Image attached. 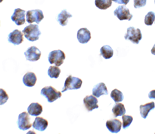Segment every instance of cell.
I'll return each mask as SVG.
<instances>
[{
    "label": "cell",
    "mask_w": 155,
    "mask_h": 134,
    "mask_svg": "<svg viewBox=\"0 0 155 134\" xmlns=\"http://www.w3.org/2000/svg\"><path fill=\"white\" fill-rule=\"evenodd\" d=\"M25 37L31 42L38 40L39 36L41 35V32L39 29L38 25H31L25 27L22 31Z\"/></svg>",
    "instance_id": "cell-1"
},
{
    "label": "cell",
    "mask_w": 155,
    "mask_h": 134,
    "mask_svg": "<svg viewBox=\"0 0 155 134\" xmlns=\"http://www.w3.org/2000/svg\"><path fill=\"white\" fill-rule=\"evenodd\" d=\"M41 95L46 97L48 102H52L62 96V93L53 86H45L41 91Z\"/></svg>",
    "instance_id": "cell-2"
},
{
    "label": "cell",
    "mask_w": 155,
    "mask_h": 134,
    "mask_svg": "<svg viewBox=\"0 0 155 134\" xmlns=\"http://www.w3.org/2000/svg\"><path fill=\"white\" fill-rule=\"evenodd\" d=\"M65 58V54L61 50L51 51L48 55V60L50 63L54 64L57 66H60L63 64L64 60Z\"/></svg>",
    "instance_id": "cell-3"
},
{
    "label": "cell",
    "mask_w": 155,
    "mask_h": 134,
    "mask_svg": "<svg viewBox=\"0 0 155 134\" xmlns=\"http://www.w3.org/2000/svg\"><path fill=\"white\" fill-rule=\"evenodd\" d=\"M125 39L130 41L133 44H138L142 38L141 31L139 28H136L134 27H129L127 28V32L125 35Z\"/></svg>",
    "instance_id": "cell-4"
},
{
    "label": "cell",
    "mask_w": 155,
    "mask_h": 134,
    "mask_svg": "<svg viewBox=\"0 0 155 134\" xmlns=\"http://www.w3.org/2000/svg\"><path fill=\"white\" fill-rule=\"evenodd\" d=\"M82 84V81L79 78L74 77L72 76H69L66 78L64 86L62 92H65L68 90H77L80 88Z\"/></svg>",
    "instance_id": "cell-5"
},
{
    "label": "cell",
    "mask_w": 155,
    "mask_h": 134,
    "mask_svg": "<svg viewBox=\"0 0 155 134\" xmlns=\"http://www.w3.org/2000/svg\"><path fill=\"white\" fill-rule=\"evenodd\" d=\"M44 18L42 11L40 9H35L28 11L27 12V21L28 23L35 22L37 25L41 22Z\"/></svg>",
    "instance_id": "cell-6"
},
{
    "label": "cell",
    "mask_w": 155,
    "mask_h": 134,
    "mask_svg": "<svg viewBox=\"0 0 155 134\" xmlns=\"http://www.w3.org/2000/svg\"><path fill=\"white\" fill-rule=\"evenodd\" d=\"M17 124L19 129L23 131L28 129L32 127V124L31 123L29 113L23 112L20 114L18 116Z\"/></svg>",
    "instance_id": "cell-7"
},
{
    "label": "cell",
    "mask_w": 155,
    "mask_h": 134,
    "mask_svg": "<svg viewBox=\"0 0 155 134\" xmlns=\"http://www.w3.org/2000/svg\"><path fill=\"white\" fill-rule=\"evenodd\" d=\"M114 14L120 20H128V21H130L133 17V15L131 14L128 8L124 5L119 6L117 7L114 12Z\"/></svg>",
    "instance_id": "cell-8"
},
{
    "label": "cell",
    "mask_w": 155,
    "mask_h": 134,
    "mask_svg": "<svg viewBox=\"0 0 155 134\" xmlns=\"http://www.w3.org/2000/svg\"><path fill=\"white\" fill-rule=\"evenodd\" d=\"M27 60L31 62H35L40 59L41 56V51L35 47L31 46L24 53Z\"/></svg>",
    "instance_id": "cell-9"
},
{
    "label": "cell",
    "mask_w": 155,
    "mask_h": 134,
    "mask_svg": "<svg viewBox=\"0 0 155 134\" xmlns=\"http://www.w3.org/2000/svg\"><path fill=\"white\" fill-rule=\"evenodd\" d=\"M25 11L20 8H17L15 9L14 12L11 17V19L12 21L15 22L16 25H21L25 22Z\"/></svg>",
    "instance_id": "cell-10"
},
{
    "label": "cell",
    "mask_w": 155,
    "mask_h": 134,
    "mask_svg": "<svg viewBox=\"0 0 155 134\" xmlns=\"http://www.w3.org/2000/svg\"><path fill=\"white\" fill-rule=\"evenodd\" d=\"M23 33L18 30H15L13 32L9 34L8 36V41L16 45H19L23 42Z\"/></svg>",
    "instance_id": "cell-11"
},
{
    "label": "cell",
    "mask_w": 155,
    "mask_h": 134,
    "mask_svg": "<svg viewBox=\"0 0 155 134\" xmlns=\"http://www.w3.org/2000/svg\"><path fill=\"white\" fill-rule=\"evenodd\" d=\"M83 102L86 109L89 112L99 108L98 105V101L96 97L93 95L87 96L83 99Z\"/></svg>",
    "instance_id": "cell-12"
},
{
    "label": "cell",
    "mask_w": 155,
    "mask_h": 134,
    "mask_svg": "<svg viewBox=\"0 0 155 134\" xmlns=\"http://www.w3.org/2000/svg\"><path fill=\"white\" fill-rule=\"evenodd\" d=\"M122 122L118 119L108 120L106 122V126L112 133H118L122 127Z\"/></svg>",
    "instance_id": "cell-13"
},
{
    "label": "cell",
    "mask_w": 155,
    "mask_h": 134,
    "mask_svg": "<svg viewBox=\"0 0 155 134\" xmlns=\"http://www.w3.org/2000/svg\"><path fill=\"white\" fill-rule=\"evenodd\" d=\"M77 39L81 44H87L91 39V32L87 28H81L78 31Z\"/></svg>",
    "instance_id": "cell-14"
},
{
    "label": "cell",
    "mask_w": 155,
    "mask_h": 134,
    "mask_svg": "<svg viewBox=\"0 0 155 134\" xmlns=\"http://www.w3.org/2000/svg\"><path fill=\"white\" fill-rule=\"evenodd\" d=\"M93 95L97 98L102 95H108V91L105 84L101 82L95 85L93 89Z\"/></svg>",
    "instance_id": "cell-15"
},
{
    "label": "cell",
    "mask_w": 155,
    "mask_h": 134,
    "mask_svg": "<svg viewBox=\"0 0 155 134\" xmlns=\"http://www.w3.org/2000/svg\"><path fill=\"white\" fill-rule=\"evenodd\" d=\"M48 122L47 120L42 117H36L33 124V127L37 131H42L46 130L48 127Z\"/></svg>",
    "instance_id": "cell-16"
},
{
    "label": "cell",
    "mask_w": 155,
    "mask_h": 134,
    "mask_svg": "<svg viewBox=\"0 0 155 134\" xmlns=\"http://www.w3.org/2000/svg\"><path fill=\"white\" fill-rule=\"evenodd\" d=\"M72 17V15L70 14V12H68L66 9H64L61 11V12L57 16L56 19L60 25L64 27L67 25L69 19L71 18Z\"/></svg>",
    "instance_id": "cell-17"
},
{
    "label": "cell",
    "mask_w": 155,
    "mask_h": 134,
    "mask_svg": "<svg viewBox=\"0 0 155 134\" xmlns=\"http://www.w3.org/2000/svg\"><path fill=\"white\" fill-rule=\"evenodd\" d=\"M22 80L25 85L28 87H32L36 83L37 77L34 72H28L23 76Z\"/></svg>",
    "instance_id": "cell-18"
},
{
    "label": "cell",
    "mask_w": 155,
    "mask_h": 134,
    "mask_svg": "<svg viewBox=\"0 0 155 134\" xmlns=\"http://www.w3.org/2000/svg\"><path fill=\"white\" fill-rule=\"evenodd\" d=\"M28 111L29 115L32 116H38L42 113V106L38 102H33L28 107Z\"/></svg>",
    "instance_id": "cell-19"
},
{
    "label": "cell",
    "mask_w": 155,
    "mask_h": 134,
    "mask_svg": "<svg viewBox=\"0 0 155 134\" xmlns=\"http://www.w3.org/2000/svg\"><path fill=\"white\" fill-rule=\"evenodd\" d=\"M155 108V103L153 102L147 103L146 104L142 105L140 106V111L141 116L144 119H146L150 110Z\"/></svg>",
    "instance_id": "cell-20"
},
{
    "label": "cell",
    "mask_w": 155,
    "mask_h": 134,
    "mask_svg": "<svg viewBox=\"0 0 155 134\" xmlns=\"http://www.w3.org/2000/svg\"><path fill=\"white\" fill-rule=\"evenodd\" d=\"M112 112H113L115 118L123 116L126 113L125 106L121 103L116 104L114 106H113Z\"/></svg>",
    "instance_id": "cell-21"
},
{
    "label": "cell",
    "mask_w": 155,
    "mask_h": 134,
    "mask_svg": "<svg viewBox=\"0 0 155 134\" xmlns=\"http://www.w3.org/2000/svg\"><path fill=\"white\" fill-rule=\"evenodd\" d=\"M101 55L105 59L111 58L113 55V49L108 45L104 46L101 49Z\"/></svg>",
    "instance_id": "cell-22"
},
{
    "label": "cell",
    "mask_w": 155,
    "mask_h": 134,
    "mask_svg": "<svg viewBox=\"0 0 155 134\" xmlns=\"http://www.w3.org/2000/svg\"><path fill=\"white\" fill-rule=\"evenodd\" d=\"M112 0H95V3L99 9L106 10L112 5Z\"/></svg>",
    "instance_id": "cell-23"
},
{
    "label": "cell",
    "mask_w": 155,
    "mask_h": 134,
    "mask_svg": "<svg viewBox=\"0 0 155 134\" xmlns=\"http://www.w3.org/2000/svg\"><path fill=\"white\" fill-rule=\"evenodd\" d=\"M61 71L57 66H51L48 69V74L51 78H58L59 77Z\"/></svg>",
    "instance_id": "cell-24"
},
{
    "label": "cell",
    "mask_w": 155,
    "mask_h": 134,
    "mask_svg": "<svg viewBox=\"0 0 155 134\" xmlns=\"http://www.w3.org/2000/svg\"><path fill=\"white\" fill-rule=\"evenodd\" d=\"M111 97L116 103L120 102L124 99L123 94L117 89H114L111 92Z\"/></svg>",
    "instance_id": "cell-25"
},
{
    "label": "cell",
    "mask_w": 155,
    "mask_h": 134,
    "mask_svg": "<svg viewBox=\"0 0 155 134\" xmlns=\"http://www.w3.org/2000/svg\"><path fill=\"white\" fill-rule=\"evenodd\" d=\"M155 20V12H150L145 17V24L147 25H152Z\"/></svg>",
    "instance_id": "cell-26"
},
{
    "label": "cell",
    "mask_w": 155,
    "mask_h": 134,
    "mask_svg": "<svg viewBox=\"0 0 155 134\" xmlns=\"http://www.w3.org/2000/svg\"><path fill=\"white\" fill-rule=\"evenodd\" d=\"M123 120V128L126 129L130 126L133 121V118L131 116L123 115L122 116Z\"/></svg>",
    "instance_id": "cell-27"
},
{
    "label": "cell",
    "mask_w": 155,
    "mask_h": 134,
    "mask_svg": "<svg viewBox=\"0 0 155 134\" xmlns=\"http://www.w3.org/2000/svg\"><path fill=\"white\" fill-rule=\"evenodd\" d=\"M9 99V96L5 90L1 89H0V105L4 104Z\"/></svg>",
    "instance_id": "cell-28"
},
{
    "label": "cell",
    "mask_w": 155,
    "mask_h": 134,
    "mask_svg": "<svg viewBox=\"0 0 155 134\" xmlns=\"http://www.w3.org/2000/svg\"><path fill=\"white\" fill-rule=\"evenodd\" d=\"M135 8H140L146 5V0H134Z\"/></svg>",
    "instance_id": "cell-29"
},
{
    "label": "cell",
    "mask_w": 155,
    "mask_h": 134,
    "mask_svg": "<svg viewBox=\"0 0 155 134\" xmlns=\"http://www.w3.org/2000/svg\"><path fill=\"white\" fill-rule=\"evenodd\" d=\"M113 2H115L116 3L120 4H124L127 5L128 3L130 0H112Z\"/></svg>",
    "instance_id": "cell-30"
},
{
    "label": "cell",
    "mask_w": 155,
    "mask_h": 134,
    "mask_svg": "<svg viewBox=\"0 0 155 134\" xmlns=\"http://www.w3.org/2000/svg\"><path fill=\"white\" fill-rule=\"evenodd\" d=\"M148 97L150 99H155V90H152L149 93Z\"/></svg>",
    "instance_id": "cell-31"
},
{
    "label": "cell",
    "mask_w": 155,
    "mask_h": 134,
    "mask_svg": "<svg viewBox=\"0 0 155 134\" xmlns=\"http://www.w3.org/2000/svg\"><path fill=\"white\" fill-rule=\"evenodd\" d=\"M151 52H152L153 55H155V44L153 47L152 48V49L151 50Z\"/></svg>",
    "instance_id": "cell-32"
},
{
    "label": "cell",
    "mask_w": 155,
    "mask_h": 134,
    "mask_svg": "<svg viewBox=\"0 0 155 134\" xmlns=\"http://www.w3.org/2000/svg\"></svg>",
    "instance_id": "cell-33"
},
{
    "label": "cell",
    "mask_w": 155,
    "mask_h": 134,
    "mask_svg": "<svg viewBox=\"0 0 155 134\" xmlns=\"http://www.w3.org/2000/svg\"></svg>",
    "instance_id": "cell-34"
}]
</instances>
